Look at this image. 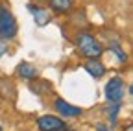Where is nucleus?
Masks as SVG:
<instances>
[{"mask_svg":"<svg viewBox=\"0 0 133 131\" xmlns=\"http://www.w3.org/2000/svg\"><path fill=\"white\" fill-rule=\"evenodd\" d=\"M0 131H2V126H0Z\"/></svg>","mask_w":133,"mask_h":131,"instance_id":"obj_17","label":"nucleus"},{"mask_svg":"<svg viewBox=\"0 0 133 131\" xmlns=\"http://www.w3.org/2000/svg\"><path fill=\"white\" fill-rule=\"evenodd\" d=\"M96 131H109V129H107L104 124H98V126H96Z\"/></svg>","mask_w":133,"mask_h":131,"instance_id":"obj_14","label":"nucleus"},{"mask_svg":"<svg viewBox=\"0 0 133 131\" xmlns=\"http://www.w3.org/2000/svg\"><path fill=\"white\" fill-rule=\"evenodd\" d=\"M50 8L56 13H69L72 9V0H50Z\"/></svg>","mask_w":133,"mask_h":131,"instance_id":"obj_8","label":"nucleus"},{"mask_svg":"<svg viewBox=\"0 0 133 131\" xmlns=\"http://www.w3.org/2000/svg\"><path fill=\"white\" fill-rule=\"evenodd\" d=\"M17 74H19L22 79H26V81H33V79H37V68L33 67L31 63H28V61H22L19 67H17Z\"/></svg>","mask_w":133,"mask_h":131,"instance_id":"obj_6","label":"nucleus"},{"mask_svg":"<svg viewBox=\"0 0 133 131\" xmlns=\"http://www.w3.org/2000/svg\"><path fill=\"white\" fill-rule=\"evenodd\" d=\"M63 131H72V129H66V127H65V129H63Z\"/></svg>","mask_w":133,"mask_h":131,"instance_id":"obj_16","label":"nucleus"},{"mask_svg":"<svg viewBox=\"0 0 133 131\" xmlns=\"http://www.w3.org/2000/svg\"><path fill=\"white\" fill-rule=\"evenodd\" d=\"M105 98L109 100V104H120V100L124 98V81H122L120 76H113L107 81Z\"/></svg>","mask_w":133,"mask_h":131,"instance_id":"obj_3","label":"nucleus"},{"mask_svg":"<svg viewBox=\"0 0 133 131\" xmlns=\"http://www.w3.org/2000/svg\"><path fill=\"white\" fill-rule=\"evenodd\" d=\"M85 70L92 76V78H102L104 74H105V67L100 61H96V59H89L87 63H85Z\"/></svg>","mask_w":133,"mask_h":131,"instance_id":"obj_7","label":"nucleus"},{"mask_svg":"<svg viewBox=\"0 0 133 131\" xmlns=\"http://www.w3.org/2000/svg\"><path fill=\"white\" fill-rule=\"evenodd\" d=\"M109 48H111V52H115V54H116V57H118L120 61H126V59H128L126 52L120 48V44H118V43H111V44H109Z\"/></svg>","mask_w":133,"mask_h":131,"instance_id":"obj_11","label":"nucleus"},{"mask_svg":"<svg viewBox=\"0 0 133 131\" xmlns=\"http://www.w3.org/2000/svg\"><path fill=\"white\" fill-rule=\"evenodd\" d=\"M50 89H52V85H50L48 81H41V79H35V83L30 85V91H31L33 94H39V96L50 92Z\"/></svg>","mask_w":133,"mask_h":131,"instance_id":"obj_10","label":"nucleus"},{"mask_svg":"<svg viewBox=\"0 0 133 131\" xmlns=\"http://www.w3.org/2000/svg\"><path fill=\"white\" fill-rule=\"evenodd\" d=\"M124 131H133V124H128V126L124 127Z\"/></svg>","mask_w":133,"mask_h":131,"instance_id":"obj_15","label":"nucleus"},{"mask_svg":"<svg viewBox=\"0 0 133 131\" xmlns=\"http://www.w3.org/2000/svg\"><path fill=\"white\" fill-rule=\"evenodd\" d=\"M54 107L63 114V116H79V114H81V109L79 107H74L72 104L65 102L63 98H57V100L54 102Z\"/></svg>","mask_w":133,"mask_h":131,"instance_id":"obj_5","label":"nucleus"},{"mask_svg":"<svg viewBox=\"0 0 133 131\" xmlns=\"http://www.w3.org/2000/svg\"><path fill=\"white\" fill-rule=\"evenodd\" d=\"M28 9L33 13V17H35V22H37L39 26H44V24L48 22V13H46L44 9H41V8H37V6H33V4H30Z\"/></svg>","mask_w":133,"mask_h":131,"instance_id":"obj_9","label":"nucleus"},{"mask_svg":"<svg viewBox=\"0 0 133 131\" xmlns=\"http://www.w3.org/2000/svg\"><path fill=\"white\" fill-rule=\"evenodd\" d=\"M6 52H8V43L4 39H0V57H2Z\"/></svg>","mask_w":133,"mask_h":131,"instance_id":"obj_13","label":"nucleus"},{"mask_svg":"<svg viewBox=\"0 0 133 131\" xmlns=\"http://www.w3.org/2000/svg\"><path fill=\"white\" fill-rule=\"evenodd\" d=\"M76 44H78L79 54L89 57V59H96V57H100L104 54L102 44H100L91 33H87V31H79L76 35Z\"/></svg>","mask_w":133,"mask_h":131,"instance_id":"obj_1","label":"nucleus"},{"mask_svg":"<svg viewBox=\"0 0 133 131\" xmlns=\"http://www.w3.org/2000/svg\"><path fill=\"white\" fill-rule=\"evenodd\" d=\"M17 30L19 28H17V20L13 17V13L0 4V39L4 41L13 39L17 35Z\"/></svg>","mask_w":133,"mask_h":131,"instance_id":"obj_2","label":"nucleus"},{"mask_svg":"<svg viewBox=\"0 0 133 131\" xmlns=\"http://www.w3.org/2000/svg\"><path fill=\"white\" fill-rule=\"evenodd\" d=\"M37 127L41 131H63L66 126H65V122L59 116H54V114H44V116H39Z\"/></svg>","mask_w":133,"mask_h":131,"instance_id":"obj_4","label":"nucleus"},{"mask_svg":"<svg viewBox=\"0 0 133 131\" xmlns=\"http://www.w3.org/2000/svg\"><path fill=\"white\" fill-rule=\"evenodd\" d=\"M118 111H120V104H111V105H109V109H107V114H109V120H111V124H115V120H116V114H118Z\"/></svg>","mask_w":133,"mask_h":131,"instance_id":"obj_12","label":"nucleus"}]
</instances>
